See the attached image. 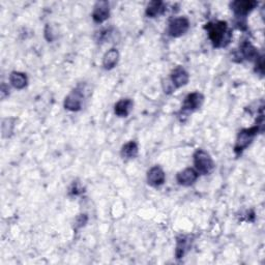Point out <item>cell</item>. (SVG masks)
I'll return each instance as SVG.
<instances>
[{"label": "cell", "instance_id": "obj_12", "mask_svg": "<svg viewBox=\"0 0 265 265\" xmlns=\"http://www.w3.org/2000/svg\"><path fill=\"white\" fill-rule=\"evenodd\" d=\"M134 107V103L130 99H121L114 106V113L118 117H127Z\"/></svg>", "mask_w": 265, "mask_h": 265}, {"label": "cell", "instance_id": "obj_5", "mask_svg": "<svg viewBox=\"0 0 265 265\" xmlns=\"http://www.w3.org/2000/svg\"><path fill=\"white\" fill-rule=\"evenodd\" d=\"M258 6V3L254 0H237L230 4V8L234 15L238 18L248 16Z\"/></svg>", "mask_w": 265, "mask_h": 265}, {"label": "cell", "instance_id": "obj_11", "mask_svg": "<svg viewBox=\"0 0 265 265\" xmlns=\"http://www.w3.org/2000/svg\"><path fill=\"white\" fill-rule=\"evenodd\" d=\"M93 19L96 23H104L110 17V5L108 2H99L93 11Z\"/></svg>", "mask_w": 265, "mask_h": 265}, {"label": "cell", "instance_id": "obj_8", "mask_svg": "<svg viewBox=\"0 0 265 265\" xmlns=\"http://www.w3.org/2000/svg\"><path fill=\"white\" fill-rule=\"evenodd\" d=\"M166 174L160 166H153L147 172V184L152 188H159L165 184Z\"/></svg>", "mask_w": 265, "mask_h": 265}, {"label": "cell", "instance_id": "obj_1", "mask_svg": "<svg viewBox=\"0 0 265 265\" xmlns=\"http://www.w3.org/2000/svg\"><path fill=\"white\" fill-rule=\"evenodd\" d=\"M208 37L214 48H223L229 45L231 40V31L226 21H212L204 25Z\"/></svg>", "mask_w": 265, "mask_h": 265}, {"label": "cell", "instance_id": "obj_19", "mask_svg": "<svg viewBox=\"0 0 265 265\" xmlns=\"http://www.w3.org/2000/svg\"><path fill=\"white\" fill-rule=\"evenodd\" d=\"M87 223V216L86 214H80L76 219V226L77 227H83Z\"/></svg>", "mask_w": 265, "mask_h": 265}, {"label": "cell", "instance_id": "obj_6", "mask_svg": "<svg viewBox=\"0 0 265 265\" xmlns=\"http://www.w3.org/2000/svg\"><path fill=\"white\" fill-rule=\"evenodd\" d=\"M204 102V97L200 93H192L189 94L183 103L182 110L184 112H193L196 111V110L200 109L201 106L203 105Z\"/></svg>", "mask_w": 265, "mask_h": 265}, {"label": "cell", "instance_id": "obj_10", "mask_svg": "<svg viewBox=\"0 0 265 265\" xmlns=\"http://www.w3.org/2000/svg\"><path fill=\"white\" fill-rule=\"evenodd\" d=\"M170 80L174 88H181L186 86L189 83L190 75L189 73L183 68V66H178L171 72Z\"/></svg>", "mask_w": 265, "mask_h": 265}, {"label": "cell", "instance_id": "obj_18", "mask_svg": "<svg viewBox=\"0 0 265 265\" xmlns=\"http://www.w3.org/2000/svg\"><path fill=\"white\" fill-rule=\"evenodd\" d=\"M188 245H187V239L186 237H182L178 239V246H176V251H175V256L178 259H181L185 256L186 251H187Z\"/></svg>", "mask_w": 265, "mask_h": 265}, {"label": "cell", "instance_id": "obj_9", "mask_svg": "<svg viewBox=\"0 0 265 265\" xmlns=\"http://www.w3.org/2000/svg\"><path fill=\"white\" fill-rule=\"evenodd\" d=\"M198 178L199 173L196 171V169L187 168L178 173V175H176V181H178L179 185L183 187H191L196 183Z\"/></svg>", "mask_w": 265, "mask_h": 265}, {"label": "cell", "instance_id": "obj_15", "mask_svg": "<svg viewBox=\"0 0 265 265\" xmlns=\"http://www.w3.org/2000/svg\"><path fill=\"white\" fill-rule=\"evenodd\" d=\"M138 152H139L138 144L135 141H129L121 147L120 156L122 159L130 160V159H135L138 156Z\"/></svg>", "mask_w": 265, "mask_h": 265}, {"label": "cell", "instance_id": "obj_14", "mask_svg": "<svg viewBox=\"0 0 265 265\" xmlns=\"http://www.w3.org/2000/svg\"><path fill=\"white\" fill-rule=\"evenodd\" d=\"M10 83L11 85L18 91L24 90L28 84V78L26 74L21 72H12L10 75Z\"/></svg>", "mask_w": 265, "mask_h": 265}, {"label": "cell", "instance_id": "obj_13", "mask_svg": "<svg viewBox=\"0 0 265 265\" xmlns=\"http://www.w3.org/2000/svg\"><path fill=\"white\" fill-rule=\"evenodd\" d=\"M119 60V52L117 49L112 48L108 50L103 57V66L105 70H112L115 68Z\"/></svg>", "mask_w": 265, "mask_h": 265}, {"label": "cell", "instance_id": "obj_17", "mask_svg": "<svg viewBox=\"0 0 265 265\" xmlns=\"http://www.w3.org/2000/svg\"><path fill=\"white\" fill-rule=\"evenodd\" d=\"M240 52H241V55L248 60H253V59L257 60V58L259 57L257 49L249 41H245L244 43H242L240 47Z\"/></svg>", "mask_w": 265, "mask_h": 265}, {"label": "cell", "instance_id": "obj_7", "mask_svg": "<svg viewBox=\"0 0 265 265\" xmlns=\"http://www.w3.org/2000/svg\"><path fill=\"white\" fill-rule=\"evenodd\" d=\"M82 103H83V94L79 88H76V90L73 91L69 96L65 97L63 105L64 108L66 110H69V111L77 112L81 110Z\"/></svg>", "mask_w": 265, "mask_h": 265}, {"label": "cell", "instance_id": "obj_2", "mask_svg": "<svg viewBox=\"0 0 265 265\" xmlns=\"http://www.w3.org/2000/svg\"><path fill=\"white\" fill-rule=\"evenodd\" d=\"M262 130H263V114L260 115V118L256 123V125L249 128H244L238 132L234 146V152L236 153V156H239L242 151L247 149L251 145L255 137L258 135V132Z\"/></svg>", "mask_w": 265, "mask_h": 265}, {"label": "cell", "instance_id": "obj_3", "mask_svg": "<svg viewBox=\"0 0 265 265\" xmlns=\"http://www.w3.org/2000/svg\"><path fill=\"white\" fill-rule=\"evenodd\" d=\"M194 166L199 174L208 175L214 169V163L210 154L203 149H197L194 153Z\"/></svg>", "mask_w": 265, "mask_h": 265}, {"label": "cell", "instance_id": "obj_4", "mask_svg": "<svg viewBox=\"0 0 265 265\" xmlns=\"http://www.w3.org/2000/svg\"><path fill=\"white\" fill-rule=\"evenodd\" d=\"M190 21L186 17L174 18L169 22L167 32L171 37H181L188 32Z\"/></svg>", "mask_w": 265, "mask_h": 265}, {"label": "cell", "instance_id": "obj_16", "mask_svg": "<svg viewBox=\"0 0 265 265\" xmlns=\"http://www.w3.org/2000/svg\"><path fill=\"white\" fill-rule=\"evenodd\" d=\"M165 7L162 2H151L148 4L145 14L148 18H156L165 12Z\"/></svg>", "mask_w": 265, "mask_h": 265}]
</instances>
